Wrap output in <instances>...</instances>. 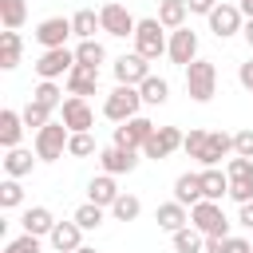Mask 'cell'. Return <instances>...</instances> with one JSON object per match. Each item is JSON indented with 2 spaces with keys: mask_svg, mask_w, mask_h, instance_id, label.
<instances>
[{
  "mask_svg": "<svg viewBox=\"0 0 253 253\" xmlns=\"http://www.w3.org/2000/svg\"><path fill=\"white\" fill-rule=\"evenodd\" d=\"M51 237V245L59 249V253H75L79 249V237H83V225L71 217V221H55V229L47 233Z\"/></svg>",
  "mask_w": 253,
  "mask_h": 253,
  "instance_id": "obj_17",
  "label": "cell"
},
{
  "mask_svg": "<svg viewBox=\"0 0 253 253\" xmlns=\"http://www.w3.org/2000/svg\"><path fill=\"white\" fill-rule=\"evenodd\" d=\"M99 166H103V174H130L134 166H138V150H126V146H107V150H99Z\"/></svg>",
  "mask_w": 253,
  "mask_h": 253,
  "instance_id": "obj_14",
  "label": "cell"
},
{
  "mask_svg": "<svg viewBox=\"0 0 253 253\" xmlns=\"http://www.w3.org/2000/svg\"><path fill=\"white\" fill-rule=\"evenodd\" d=\"M170 241H174V253H202L206 249V233L194 225H182L178 233H170Z\"/></svg>",
  "mask_w": 253,
  "mask_h": 253,
  "instance_id": "obj_26",
  "label": "cell"
},
{
  "mask_svg": "<svg viewBox=\"0 0 253 253\" xmlns=\"http://www.w3.org/2000/svg\"><path fill=\"white\" fill-rule=\"evenodd\" d=\"M225 174H229V182H241V178H253V158H229V166H225Z\"/></svg>",
  "mask_w": 253,
  "mask_h": 253,
  "instance_id": "obj_40",
  "label": "cell"
},
{
  "mask_svg": "<svg viewBox=\"0 0 253 253\" xmlns=\"http://www.w3.org/2000/svg\"><path fill=\"white\" fill-rule=\"evenodd\" d=\"M24 202V186H20V178H4L0 182V206L4 210H16Z\"/></svg>",
  "mask_w": 253,
  "mask_h": 253,
  "instance_id": "obj_36",
  "label": "cell"
},
{
  "mask_svg": "<svg viewBox=\"0 0 253 253\" xmlns=\"http://www.w3.org/2000/svg\"><path fill=\"white\" fill-rule=\"evenodd\" d=\"M146 75H150V59H146V55L130 51V55H119V59H115V79H119V83L138 87Z\"/></svg>",
  "mask_w": 253,
  "mask_h": 253,
  "instance_id": "obj_12",
  "label": "cell"
},
{
  "mask_svg": "<svg viewBox=\"0 0 253 253\" xmlns=\"http://www.w3.org/2000/svg\"><path fill=\"white\" fill-rule=\"evenodd\" d=\"M28 20V0H0V24L4 28H20Z\"/></svg>",
  "mask_w": 253,
  "mask_h": 253,
  "instance_id": "obj_31",
  "label": "cell"
},
{
  "mask_svg": "<svg viewBox=\"0 0 253 253\" xmlns=\"http://www.w3.org/2000/svg\"><path fill=\"white\" fill-rule=\"evenodd\" d=\"M237 8H241V16H249V20H253V0H237Z\"/></svg>",
  "mask_w": 253,
  "mask_h": 253,
  "instance_id": "obj_50",
  "label": "cell"
},
{
  "mask_svg": "<svg viewBox=\"0 0 253 253\" xmlns=\"http://www.w3.org/2000/svg\"><path fill=\"white\" fill-rule=\"evenodd\" d=\"M166 36H162V20L158 16H150V20H138V28H134V51L138 55H146V59H158V55H166Z\"/></svg>",
  "mask_w": 253,
  "mask_h": 253,
  "instance_id": "obj_5",
  "label": "cell"
},
{
  "mask_svg": "<svg viewBox=\"0 0 253 253\" xmlns=\"http://www.w3.org/2000/svg\"><path fill=\"white\" fill-rule=\"evenodd\" d=\"M182 138H186V134H182L178 126H154V134L146 138V146H142V154L158 162V158H166V154H174V150L182 146Z\"/></svg>",
  "mask_w": 253,
  "mask_h": 253,
  "instance_id": "obj_9",
  "label": "cell"
},
{
  "mask_svg": "<svg viewBox=\"0 0 253 253\" xmlns=\"http://www.w3.org/2000/svg\"><path fill=\"white\" fill-rule=\"evenodd\" d=\"M67 36H75V28H71V20H63V16H51V20H43V24L36 28V40L43 43V51H47V47H67Z\"/></svg>",
  "mask_w": 253,
  "mask_h": 253,
  "instance_id": "obj_15",
  "label": "cell"
},
{
  "mask_svg": "<svg viewBox=\"0 0 253 253\" xmlns=\"http://www.w3.org/2000/svg\"><path fill=\"white\" fill-rule=\"evenodd\" d=\"M4 253H40V237L36 233H20L16 241H8Z\"/></svg>",
  "mask_w": 253,
  "mask_h": 253,
  "instance_id": "obj_41",
  "label": "cell"
},
{
  "mask_svg": "<svg viewBox=\"0 0 253 253\" xmlns=\"http://www.w3.org/2000/svg\"><path fill=\"white\" fill-rule=\"evenodd\" d=\"M20 115H24V126H28V130H40V126L51 123V107H43V103H36V99H28V107H24Z\"/></svg>",
  "mask_w": 253,
  "mask_h": 253,
  "instance_id": "obj_33",
  "label": "cell"
},
{
  "mask_svg": "<svg viewBox=\"0 0 253 253\" xmlns=\"http://www.w3.org/2000/svg\"><path fill=\"white\" fill-rule=\"evenodd\" d=\"M138 107H142V91H138V87H130V83H119V87L107 95L103 115H107L111 123H126V119H134V115H138Z\"/></svg>",
  "mask_w": 253,
  "mask_h": 253,
  "instance_id": "obj_2",
  "label": "cell"
},
{
  "mask_svg": "<svg viewBox=\"0 0 253 253\" xmlns=\"http://www.w3.org/2000/svg\"><path fill=\"white\" fill-rule=\"evenodd\" d=\"M32 166H36V158H32V150H24V146H12L8 158H4V174H8V178H24V174H32Z\"/></svg>",
  "mask_w": 253,
  "mask_h": 253,
  "instance_id": "obj_27",
  "label": "cell"
},
{
  "mask_svg": "<svg viewBox=\"0 0 253 253\" xmlns=\"http://www.w3.org/2000/svg\"><path fill=\"white\" fill-rule=\"evenodd\" d=\"M150 134H154V123H150V119H142V115H134V119H126V123H119V126H115V146L142 150Z\"/></svg>",
  "mask_w": 253,
  "mask_h": 253,
  "instance_id": "obj_6",
  "label": "cell"
},
{
  "mask_svg": "<svg viewBox=\"0 0 253 253\" xmlns=\"http://www.w3.org/2000/svg\"><path fill=\"white\" fill-rule=\"evenodd\" d=\"M241 36H245V43L253 47V20H245V28H241Z\"/></svg>",
  "mask_w": 253,
  "mask_h": 253,
  "instance_id": "obj_49",
  "label": "cell"
},
{
  "mask_svg": "<svg viewBox=\"0 0 253 253\" xmlns=\"http://www.w3.org/2000/svg\"><path fill=\"white\" fill-rule=\"evenodd\" d=\"M237 79H241V87H245V91H253V59H245V63L237 67Z\"/></svg>",
  "mask_w": 253,
  "mask_h": 253,
  "instance_id": "obj_45",
  "label": "cell"
},
{
  "mask_svg": "<svg viewBox=\"0 0 253 253\" xmlns=\"http://www.w3.org/2000/svg\"><path fill=\"white\" fill-rule=\"evenodd\" d=\"M75 221H79L83 229H99V225H103V206H95V202H83V206L75 210Z\"/></svg>",
  "mask_w": 253,
  "mask_h": 253,
  "instance_id": "obj_37",
  "label": "cell"
},
{
  "mask_svg": "<svg viewBox=\"0 0 253 253\" xmlns=\"http://www.w3.org/2000/svg\"><path fill=\"white\" fill-rule=\"evenodd\" d=\"M186 12H190L186 0H162V4H158V20H162V28H170V32H174V28H186Z\"/></svg>",
  "mask_w": 253,
  "mask_h": 253,
  "instance_id": "obj_29",
  "label": "cell"
},
{
  "mask_svg": "<svg viewBox=\"0 0 253 253\" xmlns=\"http://www.w3.org/2000/svg\"><path fill=\"white\" fill-rule=\"evenodd\" d=\"M20 225H24V233L43 237V233H51V229H55V217H51V210H47V206H32V210H24Z\"/></svg>",
  "mask_w": 253,
  "mask_h": 253,
  "instance_id": "obj_22",
  "label": "cell"
},
{
  "mask_svg": "<svg viewBox=\"0 0 253 253\" xmlns=\"http://www.w3.org/2000/svg\"><path fill=\"white\" fill-rule=\"evenodd\" d=\"M138 91H142V103L162 107V103H166V95H170V83H166L162 75H146V79L138 83Z\"/></svg>",
  "mask_w": 253,
  "mask_h": 253,
  "instance_id": "obj_28",
  "label": "cell"
},
{
  "mask_svg": "<svg viewBox=\"0 0 253 253\" xmlns=\"http://www.w3.org/2000/svg\"><path fill=\"white\" fill-rule=\"evenodd\" d=\"M59 119L67 123V130H71V134H75V130H91V126H95V115H91L87 99H79V95L63 99V107H59Z\"/></svg>",
  "mask_w": 253,
  "mask_h": 253,
  "instance_id": "obj_13",
  "label": "cell"
},
{
  "mask_svg": "<svg viewBox=\"0 0 253 253\" xmlns=\"http://www.w3.org/2000/svg\"><path fill=\"white\" fill-rule=\"evenodd\" d=\"M115 198H119L115 174H99V178H91V186H87V202H95V206L111 210V206H115Z\"/></svg>",
  "mask_w": 253,
  "mask_h": 253,
  "instance_id": "obj_18",
  "label": "cell"
},
{
  "mask_svg": "<svg viewBox=\"0 0 253 253\" xmlns=\"http://www.w3.org/2000/svg\"><path fill=\"white\" fill-rule=\"evenodd\" d=\"M245 24H241V8L237 4H217L213 12H210V32L217 36V40H225V36H237Z\"/></svg>",
  "mask_w": 253,
  "mask_h": 253,
  "instance_id": "obj_11",
  "label": "cell"
},
{
  "mask_svg": "<svg viewBox=\"0 0 253 253\" xmlns=\"http://www.w3.org/2000/svg\"><path fill=\"white\" fill-rule=\"evenodd\" d=\"M75 253H95V249H87V245H79V249H75Z\"/></svg>",
  "mask_w": 253,
  "mask_h": 253,
  "instance_id": "obj_51",
  "label": "cell"
},
{
  "mask_svg": "<svg viewBox=\"0 0 253 253\" xmlns=\"http://www.w3.org/2000/svg\"><path fill=\"white\" fill-rule=\"evenodd\" d=\"M20 134H24V115L20 111H0V146L4 150L20 146Z\"/></svg>",
  "mask_w": 253,
  "mask_h": 253,
  "instance_id": "obj_23",
  "label": "cell"
},
{
  "mask_svg": "<svg viewBox=\"0 0 253 253\" xmlns=\"http://www.w3.org/2000/svg\"><path fill=\"white\" fill-rule=\"evenodd\" d=\"M154 221H158L166 233H178L182 225H190V213H186V206H182V202H162V206H158V213H154Z\"/></svg>",
  "mask_w": 253,
  "mask_h": 253,
  "instance_id": "obj_21",
  "label": "cell"
},
{
  "mask_svg": "<svg viewBox=\"0 0 253 253\" xmlns=\"http://www.w3.org/2000/svg\"><path fill=\"white\" fill-rule=\"evenodd\" d=\"M95 87H99V67H87V63H75V67L67 71V91H71V95H79V99H87V95H95Z\"/></svg>",
  "mask_w": 253,
  "mask_h": 253,
  "instance_id": "obj_16",
  "label": "cell"
},
{
  "mask_svg": "<svg viewBox=\"0 0 253 253\" xmlns=\"http://www.w3.org/2000/svg\"><path fill=\"white\" fill-rule=\"evenodd\" d=\"M190 225L202 229L206 237H229V221L221 213V202H210V198H202L198 206H190Z\"/></svg>",
  "mask_w": 253,
  "mask_h": 253,
  "instance_id": "obj_4",
  "label": "cell"
},
{
  "mask_svg": "<svg viewBox=\"0 0 253 253\" xmlns=\"http://www.w3.org/2000/svg\"><path fill=\"white\" fill-rule=\"evenodd\" d=\"M225 253H253V245L245 237H225Z\"/></svg>",
  "mask_w": 253,
  "mask_h": 253,
  "instance_id": "obj_44",
  "label": "cell"
},
{
  "mask_svg": "<svg viewBox=\"0 0 253 253\" xmlns=\"http://www.w3.org/2000/svg\"><path fill=\"white\" fill-rule=\"evenodd\" d=\"M75 67V51H67V47H47L40 59H36V75L40 79H59V75H67Z\"/></svg>",
  "mask_w": 253,
  "mask_h": 253,
  "instance_id": "obj_8",
  "label": "cell"
},
{
  "mask_svg": "<svg viewBox=\"0 0 253 253\" xmlns=\"http://www.w3.org/2000/svg\"><path fill=\"white\" fill-rule=\"evenodd\" d=\"M186 8H190V12H198V16H210V12L217 8V0H186Z\"/></svg>",
  "mask_w": 253,
  "mask_h": 253,
  "instance_id": "obj_46",
  "label": "cell"
},
{
  "mask_svg": "<svg viewBox=\"0 0 253 253\" xmlns=\"http://www.w3.org/2000/svg\"><path fill=\"white\" fill-rule=\"evenodd\" d=\"M99 20H103V32H107V36H119V40L134 36V28H138V20H134L123 4H103V8H99Z\"/></svg>",
  "mask_w": 253,
  "mask_h": 253,
  "instance_id": "obj_7",
  "label": "cell"
},
{
  "mask_svg": "<svg viewBox=\"0 0 253 253\" xmlns=\"http://www.w3.org/2000/svg\"><path fill=\"white\" fill-rule=\"evenodd\" d=\"M91 150H95V138H91L87 130H75V134L67 138V154H71V158H87Z\"/></svg>",
  "mask_w": 253,
  "mask_h": 253,
  "instance_id": "obj_38",
  "label": "cell"
},
{
  "mask_svg": "<svg viewBox=\"0 0 253 253\" xmlns=\"http://www.w3.org/2000/svg\"><path fill=\"white\" fill-rule=\"evenodd\" d=\"M206 253H225V237H206Z\"/></svg>",
  "mask_w": 253,
  "mask_h": 253,
  "instance_id": "obj_48",
  "label": "cell"
},
{
  "mask_svg": "<svg viewBox=\"0 0 253 253\" xmlns=\"http://www.w3.org/2000/svg\"><path fill=\"white\" fill-rule=\"evenodd\" d=\"M206 142H210V130H190V134L182 138V150H186L190 158H202V154H206Z\"/></svg>",
  "mask_w": 253,
  "mask_h": 253,
  "instance_id": "obj_39",
  "label": "cell"
},
{
  "mask_svg": "<svg viewBox=\"0 0 253 253\" xmlns=\"http://www.w3.org/2000/svg\"><path fill=\"white\" fill-rule=\"evenodd\" d=\"M186 91H190L194 103H210L213 91H217V67L210 59H194L186 67Z\"/></svg>",
  "mask_w": 253,
  "mask_h": 253,
  "instance_id": "obj_1",
  "label": "cell"
},
{
  "mask_svg": "<svg viewBox=\"0 0 253 253\" xmlns=\"http://www.w3.org/2000/svg\"><path fill=\"white\" fill-rule=\"evenodd\" d=\"M229 198H233V202H253V178L229 182Z\"/></svg>",
  "mask_w": 253,
  "mask_h": 253,
  "instance_id": "obj_42",
  "label": "cell"
},
{
  "mask_svg": "<svg viewBox=\"0 0 253 253\" xmlns=\"http://www.w3.org/2000/svg\"><path fill=\"white\" fill-rule=\"evenodd\" d=\"M233 154L253 158V130H237V134H233Z\"/></svg>",
  "mask_w": 253,
  "mask_h": 253,
  "instance_id": "obj_43",
  "label": "cell"
},
{
  "mask_svg": "<svg viewBox=\"0 0 253 253\" xmlns=\"http://www.w3.org/2000/svg\"><path fill=\"white\" fill-rule=\"evenodd\" d=\"M103 59H107V51H103V43H99V40H79V47H75V63L99 67Z\"/></svg>",
  "mask_w": 253,
  "mask_h": 253,
  "instance_id": "obj_32",
  "label": "cell"
},
{
  "mask_svg": "<svg viewBox=\"0 0 253 253\" xmlns=\"http://www.w3.org/2000/svg\"><path fill=\"white\" fill-rule=\"evenodd\" d=\"M225 154H233V134H225V130H210V142H206V154L198 158L202 166H217Z\"/></svg>",
  "mask_w": 253,
  "mask_h": 253,
  "instance_id": "obj_19",
  "label": "cell"
},
{
  "mask_svg": "<svg viewBox=\"0 0 253 253\" xmlns=\"http://www.w3.org/2000/svg\"><path fill=\"white\" fill-rule=\"evenodd\" d=\"M111 213H115L119 221H134V217L142 213V202H138L134 194H119V198H115V206H111Z\"/></svg>",
  "mask_w": 253,
  "mask_h": 253,
  "instance_id": "obj_34",
  "label": "cell"
},
{
  "mask_svg": "<svg viewBox=\"0 0 253 253\" xmlns=\"http://www.w3.org/2000/svg\"><path fill=\"white\" fill-rule=\"evenodd\" d=\"M166 55H170L174 63L190 67V63L198 59V36H194L190 28H174V32H170V43H166Z\"/></svg>",
  "mask_w": 253,
  "mask_h": 253,
  "instance_id": "obj_10",
  "label": "cell"
},
{
  "mask_svg": "<svg viewBox=\"0 0 253 253\" xmlns=\"http://www.w3.org/2000/svg\"><path fill=\"white\" fill-rule=\"evenodd\" d=\"M206 198V190H202V174H178V182H174V202H182V206H198Z\"/></svg>",
  "mask_w": 253,
  "mask_h": 253,
  "instance_id": "obj_20",
  "label": "cell"
},
{
  "mask_svg": "<svg viewBox=\"0 0 253 253\" xmlns=\"http://www.w3.org/2000/svg\"><path fill=\"white\" fill-rule=\"evenodd\" d=\"M237 225L253 229V202H241V213H237Z\"/></svg>",
  "mask_w": 253,
  "mask_h": 253,
  "instance_id": "obj_47",
  "label": "cell"
},
{
  "mask_svg": "<svg viewBox=\"0 0 253 253\" xmlns=\"http://www.w3.org/2000/svg\"><path fill=\"white\" fill-rule=\"evenodd\" d=\"M71 28H75L79 40H95V32H103V20H99L91 8H79V12L71 16Z\"/></svg>",
  "mask_w": 253,
  "mask_h": 253,
  "instance_id": "obj_30",
  "label": "cell"
},
{
  "mask_svg": "<svg viewBox=\"0 0 253 253\" xmlns=\"http://www.w3.org/2000/svg\"><path fill=\"white\" fill-rule=\"evenodd\" d=\"M67 138H71V130H67L63 119L40 126V130H36V158H40V162H55V158H63V154H67Z\"/></svg>",
  "mask_w": 253,
  "mask_h": 253,
  "instance_id": "obj_3",
  "label": "cell"
},
{
  "mask_svg": "<svg viewBox=\"0 0 253 253\" xmlns=\"http://www.w3.org/2000/svg\"><path fill=\"white\" fill-rule=\"evenodd\" d=\"M202 190H206L210 202H221V198L229 194V174L217 170V166H206V170H202Z\"/></svg>",
  "mask_w": 253,
  "mask_h": 253,
  "instance_id": "obj_24",
  "label": "cell"
},
{
  "mask_svg": "<svg viewBox=\"0 0 253 253\" xmlns=\"http://www.w3.org/2000/svg\"><path fill=\"white\" fill-rule=\"evenodd\" d=\"M20 47H24V43H20V32H16V28H4V32H0V67H4V71H12V67L20 63Z\"/></svg>",
  "mask_w": 253,
  "mask_h": 253,
  "instance_id": "obj_25",
  "label": "cell"
},
{
  "mask_svg": "<svg viewBox=\"0 0 253 253\" xmlns=\"http://www.w3.org/2000/svg\"><path fill=\"white\" fill-rule=\"evenodd\" d=\"M59 95H63V91L55 87V79H40V87L32 91V99H36V103H43V107H51V111H55V107H63V103H59Z\"/></svg>",
  "mask_w": 253,
  "mask_h": 253,
  "instance_id": "obj_35",
  "label": "cell"
}]
</instances>
